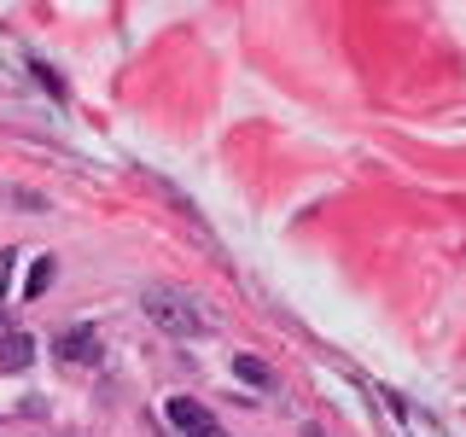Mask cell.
I'll return each mask as SVG.
<instances>
[{"label": "cell", "mask_w": 466, "mask_h": 437, "mask_svg": "<svg viewBox=\"0 0 466 437\" xmlns=\"http://www.w3.org/2000/svg\"><path fill=\"white\" fill-rule=\"evenodd\" d=\"M53 356H58V361H70V368H87V361L99 356V332H94V327H70V332H58V339H53Z\"/></svg>", "instance_id": "2"}, {"label": "cell", "mask_w": 466, "mask_h": 437, "mask_svg": "<svg viewBox=\"0 0 466 437\" xmlns=\"http://www.w3.org/2000/svg\"><path fill=\"white\" fill-rule=\"evenodd\" d=\"M233 373L251 379V385H268V361H262V356H233Z\"/></svg>", "instance_id": "6"}, {"label": "cell", "mask_w": 466, "mask_h": 437, "mask_svg": "<svg viewBox=\"0 0 466 437\" xmlns=\"http://www.w3.org/2000/svg\"><path fill=\"white\" fill-rule=\"evenodd\" d=\"M29 361H35V339L18 332V327H6V332H0V368H6V373H24Z\"/></svg>", "instance_id": "4"}, {"label": "cell", "mask_w": 466, "mask_h": 437, "mask_svg": "<svg viewBox=\"0 0 466 437\" xmlns=\"http://www.w3.org/2000/svg\"><path fill=\"white\" fill-rule=\"evenodd\" d=\"M204 437H228V432H222V426H210V432H204Z\"/></svg>", "instance_id": "8"}, {"label": "cell", "mask_w": 466, "mask_h": 437, "mask_svg": "<svg viewBox=\"0 0 466 437\" xmlns=\"http://www.w3.org/2000/svg\"><path fill=\"white\" fill-rule=\"evenodd\" d=\"M12 262H18V251H0V298H6V286H12Z\"/></svg>", "instance_id": "7"}, {"label": "cell", "mask_w": 466, "mask_h": 437, "mask_svg": "<svg viewBox=\"0 0 466 437\" xmlns=\"http://www.w3.org/2000/svg\"><path fill=\"white\" fill-rule=\"evenodd\" d=\"M164 414H169V426L181 432V437H204V432L216 426V420H210V408L193 402V397H169V402H164Z\"/></svg>", "instance_id": "3"}, {"label": "cell", "mask_w": 466, "mask_h": 437, "mask_svg": "<svg viewBox=\"0 0 466 437\" xmlns=\"http://www.w3.org/2000/svg\"><path fill=\"white\" fill-rule=\"evenodd\" d=\"M140 310L152 315L169 339H198V332H204L198 303L187 298V291H175V286H140Z\"/></svg>", "instance_id": "1"}, {"label": "cell", "mask_w": 466, "mask_h": 437, "mask_svg": "<svg viewBox=\"0 0 466 437\" xmlns=\"http://www.w3.org/2000/svg\"><path fill=\"white\" fill-rule=\"evenodd\" d=\"M53 274H58V262H53V257H41L35 269H29V280H24V298H41V291L53 286Z\"/></svg>", "instance_id": "5"}]
</instances>
